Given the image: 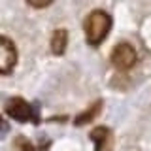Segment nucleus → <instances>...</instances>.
I'll return each mask as SVG.
<instances>
[{
  "instance_id": "f257e3e1",
  "label": "nucleus",
  "mask_w": 151,
  "mask_h": 151,
  "mask_svg": "<svg viewBox=\"0 0 151 151\" xmlns=\"http://www.w3.org/2000/svg\"><path fill=\"white\" fill-rule=\"evenodd\" d=\"M83 28H85V36H87V44L100 45L111 28V17L102 9H94L87 15Z\"/></svg>"
},
{
  "instance_id": "f03ea898",
  "label": "nucleus",
  "mask_w": 151,
  "mask_h": 151,
  "mask_svg": "<svg viewBox=\"0 0 151 151\" xmlns=\"http://www.w3.org/2000/svg\"><path fill=\"white\" fill-rule=\"evenodd\" d=\"M111 64L117 70H129L136 64V49L127 42H121L111 51Z\"/></svg>"
},
{
  "instance_id": "7ed1b4c3",
  "label": "nucleus",
  "mask_w": 151,
  "mask_h": 151,
  "mask_svg": "<svg viewBox=\"0 0 151 151\" xmlns=\"http://www.w3.org/2000/svg\"><path fill=\"white\" fill-rule=\"evenodd\" d=\"M6 113L12 119H15L19 123H28V121H36L34 119V110H32V106L28 104L27 100H23V98H9L6 102Z\"/></svg>"
},
{
  "instance_id": "20e7f679",
  "label": "nucleus",
  "mask_w": 151,
  "mask_h": 151,
  "mask_svg": "<svg viewBox=\"0 0 151 151\" xmlns=\"http://www.w3.org/2000/svg\"><path fill=\"white\" fill-rule=\"evenodd\" d=\"M17 64V49L9 38L0 36V74H9Z\"/></svg>"
},
{
  "instance_id": "39448f33",
  "label": "nucleus",
  "mask_w": 151,
  "mask_h": 151,
  "mask_svg": "<svg viewBox=\"0 0 151 151\" xmlns=\"http://www.w3.org/2000/svg\"><path fill=\"white\" fill-rule=\"evenodd\" d=\"M89 138L94 142V151H113V134L108 127H96L89 132Z\"/></svg>"
},
{
  "instance_id": "423d86ee",
  "label": "nucleus",
  "mask_w": 151,
  "mask_h": 151,
  "mask_svg": "<svg viewBox=\"0 0 151 151\" xmlns=\"http://www.w3.org/2000/svg\"><path fill=\"white\" fill-rule=\"evenodd\" d=\"M66 45H68V32L64 28H57L51 36V51L55 55H63L66 51Z\"/></svg>"
},
{
  "instance_id": "0eeeda50",
  "label": "nucleus",
  "mask_w": 151,
  "mask_h": 151,
  "mask_svg": "<svg viewBox=\"0 0 151 151\" xmlns=\"http://www.w3.org/2000/svg\"><path fill=\"white\" fill-rule=\"evenodd\" d=\"M100 110H102V102H100V100H96L91 108H89V110H85L83 113H79V115L74 119V123H76V125H85V123L93 121L94 117L100 113Z\"/></svg>"
},
{
  "instance_id": "6e6552de",
  "label": "nucleus",
  "mask_w": 151,
  "mask_h": 151,
  "mask_svg": "<svg viewBox=\"0 0 151 151\" xmlns=\"http://www.w3.org/2000/svg\"><path fill=\"white\" fill-rule=\"evenodd\" d=\"M13 149L15 151H34L32 144L25 138V136H19V138L13 140Z\"/></svg>"
},
{
  "instance_id": "1a4fd4ad",
  "label": "nucleus",
  "mask_w": 151,
  "mask_h": 151,
  "mask_svg": "<svg viewBox=\"0 0 151 151\" xmlns=\"http://www.w3.org/2000/svg\"><path fill=\"white\" fill-rule=\"evenodd\" d=\"M51 2H53V0H27V4H30L32 8H45V6H49Z\"/></svg>"
},
{
  "instance_id": "9d476101",
  "label": "nucleus",
  "mask_w": 151,
  "mask_h": 151,
  "mask_svg": "<svg viewBox=\"0 0 151 151\" xmlns=\"http://www.w3.org/2000/svg\"><path fill=\"white\" fill-rule=\"evenodd\" d=\"M6 129H8V127H6V123H4V119L0 117V132H4Z\"/></svg>"
}]
</instances>
